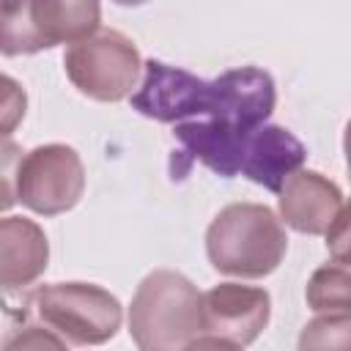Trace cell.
<instances>
[{"label":"cell","mask_w":351,"mask_h":351,"mask_svg":"<svg viewBox=\"0 0 351 351\" xmlns=\"http://www.w3.org/2000/svg\"><path fill=\"white\" fill-rule=\"evenodd\" d=\"M214 85L195 77L181 66H167L162 60L143 63V80L129 96L132 110L159 123H181L189 118H203L211 107Z\"/></svg>","instance_id":"8"},{"label":"cell","mask_w":351,"mask_h":351,"mask_svg":"<svg viewBox=\"0 0 351 351\" xmlns=\"http://www.w3.org/2000/svg\"><path fill=\"white\" fill-rule=\"evenodd\" d=\"M101 27L99 0H3L0 49L5 58L74 44Z\"/></svg>","instance_id":"4"},{"label":"cell","mask_w":351,"mask_h":351,"mask_svg":"<svg viewBox=\"0 0 351 351\" xmlns=\"http://www.w3.org/2000/svg\"><path fill=\"white\" fill-rule=\"evenodd\" d=\"M304 159H307V148L293 132L277 123H263L247 140L239 176L277 195L288 181V176L304 167Z\"/></svg>","instance_id":"10"},{"label":"cell","mask_w":351,"mask_h":351,"mask_svg":"<svg viewBox=\"0 0 351 351\" xmlns=\"http://www.w3.org/2000/svg\"><path fill=\"white\" fill-rule=\"evenodd\" d=\"M343 154H346V167L351 176V121L346 123V132H343Z\"/></svg>","instance_id":"17"},{"label":"cell","mask_w":351,"mask_h":351,"mask_svg":"<svg viewBox=\"0 0 351 351\" xmlns=\"http://www.w3.org/2000/svg\"><path fill=\"white\" fill-rule=\"evenodd\" d=\"M49 261V241L38 222L27 217L0 219V282L5 291L33 285Z\"/></svg>","instance_id":"11"},{"label":"cell","mask_w":351,"mask_h":351,"mask_svg":"<svg viewBox=\"0 0 351 351\" xmlns=\"http://www.w3.org/2000/svg\"><path fill=\"white\" fill-rule=\"evenodd\" d=\"M299 348H343V351H351V321L315 315L302 329Z\"/></svg>","instance_id":"13"},{"label":"cell","mask_w":351,"mask_h":351,"mask_svg":"<svg viewBox=\"0 0 351 351\" xmlns=\"http://www.w3.org/2000/svg\"><path fill=\"white\" fill-rule=\"evenodd\" d=\"M304 299L315 315L351 321V266L326 263L315 269L307 280Z\"/></svg>","instance_id":"12"},{"label":"cell","mask_w":351,"mask_h":351,"mask_svg":"<svg viewBox=\"0 0 351 351\" xmlns=\"http://www.w3.org/2000/svg\"><path fill=\"white\" fill-rule=\"evenodd\" d=\"M326 239V252L335 263L351 266V197L343 200V208L337 211L335 222L324 233Z\"/></svg>","instance_id":"14"},{"label":"cell","mask_w":351,"mask_h":351,"mask_svg":"<svg viewBox=\"0 0 351 351\" xmlns=\"http://www.w3.org/2000/svg\"><path fill=\"white\" fill-rule=\"evenodd\" d=\"M41 348V346H52V348H63V346H69L60 335H55L49 326H44L41 321L38 324H30V326H25V332L19 335V337H14V340H8L5 343V348Z\"/></svg>","instance_id":"15"},{"label":"cell","mask_w":351,"mask_h":351,"mask_svg":"<svg viewBox=\"0 0 351 351\" xmlns=\"http://www.w3.org/2000/svg\"><path fill=\"white\" fill-rule=\"evenodd\" d=\"M5 82V134H11L16 118L25 115V90H19V85L11 77H3Z\"/></svg>","instance_id":"16"},{"label":"cell","mask_w":351,"mask_h":351,"mask_svg":"<svg viewBox=\"0 0 351 351\" xmlns=\"http://www.w3.org/2000/svg\"><path fill=\"white\" fill-rule=\"evenodd\" d=\"M206 332L203 293L173 269L148 271L129 304V337L143 351L195 348Z\"/></svg>","instance_id":"1"},{"label":"cell","mask_w":351,"mask_h":351,"mask_svg":"<svg viewBox=\"0 0 351 351\" xmlns=\"http://www.w3.org/2000/svg\"><path fill=\"white\" fill-rule=\"evenodd\" d=\"M115 5H126V8H134V5H145L148 0H112Z\"/></svg>","instance_id":"18"},{"label":"cell","mask_w":351,"mask_h":351,"mask_svg":"<svg viewBox=\"0 0 351 351\" xmlns=\"http://www.w3.org/2000/svg\"><path fill=\"white\" fill-rule=\"evenodd\" d=\"M63 71L82 96L115 104L134 93L143 60L129 36L99 27L93 36L66 47Z\"/></svg>","instance_id":"6"},{"label":"cell","mask_w":351,"mask_h":351,"mask_svg":"<svg viewBox=\"0 0 351 351\" xmlns=\"http://www.w3.org/2000/svg\"><path fill=\"white\" fill-rule=\"evenodd\" d=\"M85 192V165L80 154L66 143H47L30 148L16 162V173L5 167V200L8 208L19 200L25 208L41 217H58L71 211Z\"/></svg>","instance_id":"5"},{"label":"cell","mask_w":351,"mask_h":351,"mask_svg":"<svg viewBox=\"0 0 351 351\" xmlns=\"http://www.w3.org/2000/svg\"><path fill=\"white\" fill-rule=\"evenodd\" d=\"M206 332L195 348H244L258 340L271 318V296L266 288L219 282L203 293Z\"/></svg>","instance_id":"7"},{"label":"cell","mask_w":351,"mask_h":351,"mask_svg":"<svg viewBox=\"0 0 351 351\" xmlns=\"http://www.w3.org/2000/svg\"><path fill=\"white\" fill-rule=\"evenodd\" d=\"M288 252L282 219L263 203H230L206 230V255L214 271L241 280L269 277Z\"/></svg>","instance_id":"2"},{"label":"cell","mask_w":351,"mask_h":351,"mask_svg":"<svg viewBox=\"0 0 351 351\" xmlns=\"http://www.w3.org/2000/svg\"><path fill=\"white\" fill-rule=\"evenodd\" d=\"M343 192L318 170L299 167L277 192L280 219L304 236H324L343 208Z\"/></svg>","instance_id":"9"},{"label":"cell","mask_w":351,"mask_h":351,"mask_svg":"<svg viewBox=\"0 0 351 351\" xmlns=\"http://www.w3.org/2000/svg\"><path fill=\"white\" fill-rule=\"evenodd\" d=\"M25 307L22 313H33L71 346H101L118 335L123 321L118 296L93 282L36 285L25 296Z\"/></svg>","instance_id":"3"}]
</instances>
